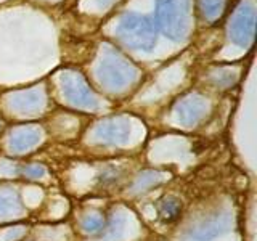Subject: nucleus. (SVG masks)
Here are the masks:
<instances>
[{
  "mask_svg": "<svg viewBox=\"0 0 257 241\" xmlns=\"http://www.w3.org/2000/svg\"><path fill=\"white\" fill-rule=\"evenodd\" d=\"M158 211H159L161 219L164 222H167V223L174 222L179 219V215L182 212V203H180V199L175 196H166L159 201Z\"/></svg>",
  "mask_w": 257,
  "mask_h": 241,
  "instance_id": "1",
  "label": "nucleus"
},
{
  "mask_svg": "<svg viewBox=\"0 0 257 241\" xmlns=\"http://www.w3.org/2000/svg\"><path fill=\"white\" fill-rule=\"evenodd\" d=\"M101 182L104 185H108V183H114L117 179H119V169H114V167H108L106 171H104L101 174Z\"/></svg>",
  "mask_w": 257,
  "mask_h": 241,
  "instance_id": "2",
  "label": "nucleus"
},
{
  "mask_svg": "<svg viewBox=\"0 0 257 241\" xmlns=\"http://www.w3.org/2000/svg\"><path fill=\"white\" fill-rule=\"evenodd\" d=\"M101 227V219L100 217H93V215H90L88 219L84 222V228L87 230V231H95V230H98Z\"/></svg>",
  "mask_w": 257,
  "mask_h": 241,
  "instance_id": "3",
  "label": "nucleus"
},
{
  "mask_svg": "<svg viewBox=\"0 0 257 241\" xmlns=\"http://www.w3.org/2000/svg\"><path fill=\"white\" fill-rule=\"evenodd\" d=\"M10 203L7 198V195H4V193H0V214H5L7 211H10V209L13 207V204H7Z\"/></svg>",
  "mask_w": 257,
  "mask_h": 241,
  "instance_id": "4",
  "label": "nucleus"
}]
</instances>
